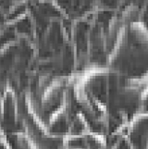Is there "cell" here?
Instances as JSON below:
<instances>
[{
    "label": "cell",
    "instance_id": "6da1fadb",
    "mask_svg": "<svg viewBox=\"0 0 148 149\" xmlns=\"http://www.w3.org/2000/svg\"><path fill=\"white\" fill-rule=\"evenodd\" d=\"M66 87H67V76L54 77L40 99L44 113L51 112L52 109L55 110L61 105Z\"/></svg>",
    "mask_w": 148,
    "mask_h": 149
},
{
    "label": "cell",
    "instance_id": "7a4b0ae2",
    "mask_svg": "<svg viewBox=\"0 0 148 149\" xmlns=\"http://www.w3.org/2000/svg\"><path fill=\"white\" fill-rule=\"evenodd\" d=\"M63 147L66 149L85 148L84 136L80 134H64Z\"/></svg>",
    "mask_w": 148,
    "mask_h": 149
}]
</instances>
